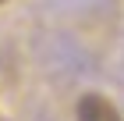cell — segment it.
Instances as JSON below:
<instances>
[{
	"label": "cell",
	"instance_id": "cell-1",
	"mask_svg": "<svg viewBox=\"0 0 124 121\" xmlns=\"http://www.w3.org/2000/svg\"><path fill=\"white\" fill-rule=\"evenodd\" d=\"M75 114H78V121H121L117 107L106 100V96H99V93H85L78 100Z\"/></svg>",
	"mask_w": 124,
	"mask_h": 121
},
{
	"label": "cell",
	"instance_id": "cell-2",
	"mask_svg": "<svg viewBox=\"0 0 124 121\" xmlns=\"http://www.w3.org/2000/svg\"><path fill=\"white\" fill-rule=\"evenodd\" d=\"M0 4H7V0H0Z\"/></svg>",
	"mask_w": 124,
	"mask_h": 121
}]
</instances>
